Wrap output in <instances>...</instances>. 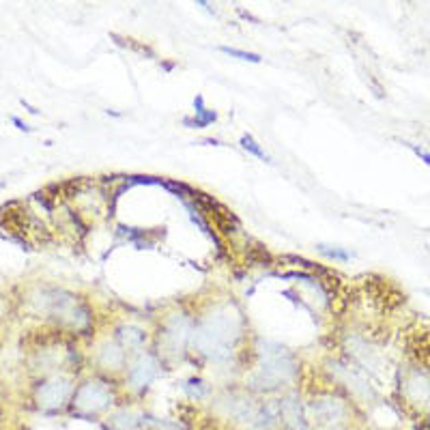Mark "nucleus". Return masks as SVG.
<instances>
[{"instance_id":"7ed1b4c3","label":"nucleus","mask_w":430,"mask_h":430,"mask_svg":"<svg viewBox=\"0 0 430 430\" xmlns=\"http://www.w3.org/2000/svg\"><path fill=\"white\" fill-rule=\"evenodd\" d=\"M112 400H114V396H112L110 387L103 385L101 381L91 379V381H84L73 394V407L80 413L95 415V413H101L110 407Z\"/></svg>"},{"instance_id":"f3484780","label":"nucleus","mask_w":430,"mask_h":430,"mask_svg":"<svg viewBox=\"0 0 430 430\" xmlns=\"http://www.w3.org/2000/svg\"><path fill=\"white\" fill-rule=\"evenodd\" d=\"M11 123H13L15 127H20V131H31V127H29V125H26L24 121H20L17 117H13V119H11Z\"/></svg>"},{"instance_id":"ddd939ff","label":"nucleus","mask_w":430,"mask_h":430,"mask_svg":"<svg viewBox=\"0 0 430 430\" xmlns=\"http://www.w3.org/2000/svg\"><path fill=\"white\" fill-rule=\"evenodd\" d=\"M220 52L228 54L232 59H239V61H246V63H260L262 57L260 54H254V52H246V50H239V47H228V45H220Z\"/></svg>"},{"instance_id":"1a4fd4ad","label":"nucleus","mask_w":430,"mask_h":430,"mask_svg":"<svg viewBox=\"0 0 430 430\" xmlns=\"http://www.w3.org/2000/svg\"><path fill=\"white\" fill-rule=\"evenodd\" d=\"M97 364L105 370H119L125 364V348L119 342H103L97 348Z\"/></svg>"},{"instance_id":"4468645a","label":"nucleus","mask_w":430,"mask_h":430,"mask_svg":"<svg viewBox=\"0 0 430 430\" xmlns=\"http://www.w3.org/2000/svg\"><path fill=\"white\" fill-rule=\"evenodd\" d=\"M241 147H244L248 153H252L254 157H258L260 161H267V164L272 161V157H269V155L260 149V144L250 136V133H244V136H241Z\"/></svg>"},{"instance_id":"9b49d317","label":"nucleus","mask_w":430,"mask_h":430,"mask_svg":"<svg viewBox=\"0 0 430 430\" xmlns=\"http://www.w3.org/2000/svg\"><path fill=\"white\" fill-rule=\"evenodd\" d=\"M194 108H196V121H194V123H190V121H183L185 125L207 127V125H211V123L218 121V114H215L213 110H207V108H205V99H202V95H198V97L194 99Z\"/></svg>"},{"instance_id":"423d86ee","label":"nucleus","mask_w":430,"mask_h":430,"mask_svg":"<svg viewBox=\"0 0 430 430\" xmlns=\"http://www.w3.org/2000/svg\"><path fill=\"white\" fill-rule=\"evenodd\" d=\"M157 370H159L157 359L153 355H149V353H142V355H138L136 359H133V364L129 366V370H127V383L133 390L144 392L155 381Z\"/></svg>"},{"instance_id":"9d476101","label":"nucleus","mask_w":430,"mask_h":430,"mask_svg":"<svg viewBox=\"0 0 430 430\" xmlns=\"http://www.w3.org/2000/svg\"><path fill=\"white\" fill-rule=\"evenodd\" d=\"M147 334L140 329V327H136V325H121V327H117V342L123 346V348H140L144 342H147Z\"/></svg>"},{"instance_id":"39448f33","label":"nucleus","mask_w":430,"mask_h":430,"mask_svg":"<svg viewBox=\"0 0 430 430\" xmlns=\"http://www.w3.org/2000/svg\"><path fill=\"white\" fill-rule=\"evenodd\" d=\"M73 394L71 381L65 379V376H50L43 383H39L35 396H37V405L43 411H57L61 407H65L69 398Z\"/></svg>"},{"instance_id":"6e6552de","label":"nucleus","mask_w":430,"mask_h":430,"mask_svg":"<svg viewBox=\"0 0 430 430\" xmlns=\"http://www.w3.org/2000/svg\"><path fill=\"white\" fill-rule=\"evenodd\" d=\"M314 417L320 424H336V420H340L342 415V402H338L334 396H320L318 400H314L310 405Z\"/></svg>"},{"instance_id":"20e7f679","label":"nucleus","mask_w":430,"mask_h":430,"mask_svg":"<svg viewBox=\"0 0 430 430\" xmlns=\"http://www.w3.org/2000/svg\"><path fill=\"white\" fill-rule=\"evenodd\" d=\"M194 336V322L185 314H175L166 320L164 332H161V348L170 357H179L185 353L187 342Z\"/></svg>"},{"instance_id":"dca6fc26","label":"nucleus","mask_w":430,"mask_h":430,"mask_svg":"<svg viewBox=\"0 0 430 430\" xmlns=\"http://www.w3.org/2000/svg\"><path fill=\"white\" fill-rule=\"evenodd\" d=\"M411 149L415 151V155H417V157H422V159L426 161V166H430V153H426L424 149H420V147H415V144H411Z\"/></svg>"},{"instance_id":"0eeeda50","label":"nucleus","mask_w":430,"mask_h":430,"mask_svg":"<svg viewBox=\"0 0 430 430\" xmlns=\"http://www.w3.org/2000/svg\"><path fill=\"white\" fill-rule=\"evenodd\" d=\"M280 411V422L284 426V430H306V417H304V407L297 394H288L286 398H282V402L278 405Z\"/></svg>"},{"instance_id":"f03ea898","label":"nucleus","mask_w":430,"mask_h":430,"mask_svg":"<svg viewBox=\"0 0 430 430\" xmlns=\"http://www.w3.org/2000/svg\"><path fill=\"white\" fill-rule=\"evenodd\" d=\"M299 372V364L288 353H269L262 355V364L256 368L252 383L262 392H274L288 385Z\"/></svg>"},{"instance_id":"2eb2a0df","label":"nucleus","mask_w":430,"mask_h":430,"mask_svg":"<svg viewBox=\"0 0 430 430\" xmlns=\"http://www.w3.org/2000/svg\"><path fill=\"white\" fill-rule=\"evenodd\" d=\"M316 250L322 254V256H329V258H336L340 262H348L353 258V252H348V250H342V248H332V246H325V244H318Z\"/></svg>"},{"instance_id":"f8f14e48","label":"nucleus","mask_w":430,"mask_h":430,"mask_svg":"<svg viewBox=\"0 0 430 430\" xmlns=\"http://www.w3.org/2000/svg\"><path fill=\"white\" fill-rule=\"evenodd\" d=\"M110 422H112V428H114V430H138V428H140L138 417L133 415V413H127V411L117 413Z\"/></svg>"},{"instance_id":"f257e3e1","label":"nucleus","mask_w":430,"mask_h":430,"mask_svg":"<svg viewBox=\"0 0 430 430\" xmlns=\"http://www.w3.org/2000/svg\"><path fill=\"white\" fill-rule=\"evenodd\" d=\"M241 338V316L235 306L213 308L194 327L192 342L196 351L213 362H226Z\"/></svg>"}]
</instances>
